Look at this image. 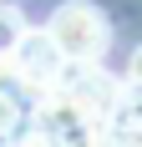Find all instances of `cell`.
<instances>
[{
  "mask_svg": "<svg viewBox=\"0 0 142 147\" xmlns=\"http://www.w3.org/2000/svg\"><path fill=\"white\" fill-rule=\"evenodd\" d=\"M41 30L51 36V46H56L66 61H101L107 46H112L107 15H101L97 5H86V0H66V5H56L51 20H46Z\"/></svg>",
  "mask_w": 142,
  "mask_h": 147,
  "instance_id": "cell-1",
  "label": "cell"
},
{
  "mask_svg": "<svg viewBox=\"0 0 142 147\" xmlns=\"http://www.w3.org/2000/svg\"><path fill=\"white\" fill-rule=\"evenodd\" d=\"M5 61H10V71L20 76L36 96H46V91L61 81V71H66V56L51 46V36H46V30H30V26L20 30V41H15V51Z\"/></svg>",
  "mask_w": 142,
  "mask_h": 147,
  "instance_id": "cell-2",
  "label": "cell"
},
{
  "mask_svg": "<svg viewBox=\"0 0 142 147\" xmlns=\"http://www.w3.org/2000/svg\"><path fill=\"white\" fill-rule=\"evenodd\" d=\"M101 147H142V86L117 91V102L101 117Z\"/></svg>",
  "mask_w": 142,
  "mask_h": 147,
  "instance_id": "cell-3",
  "label": "cell"
},
{
  "mask_svg": "<svg viewBox=\"0 0 142 147\" xmlns=\"http://www.w3.org/2000/svg\"><path fill=\"white\" fill-rule=\"evenodd\" d=\"M127 86H142V46L132 51V61H127Z\"/></svg>",
  "mask_w": 142,
  "mask_h": 147,
  "instance_id": "cell-5",
  "label": "cell"
},
{
  "mask_svg": "<svg viewBox=\"0 0 142 147\" xmlns=\"http://www.w3.org/2000/svg\"><path fill=\"white\" fill-rule=\"evenodd\" d=\"M20 30H26V20H20V10L15 5H0V61L15 51V41H20Z\"/></svg>",
  "mask_w": 142,
  "mask_h": 147,
  "instance_id": "cell-4",
  "label": "cell"
}]
</instances>
